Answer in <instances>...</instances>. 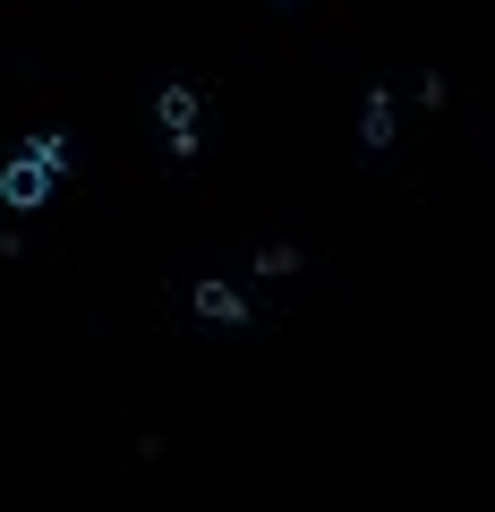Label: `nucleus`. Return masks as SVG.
I'll return each instance as SVG.
<instances>
[{
	"label": "nucleus",
	"instance_id": "nucleus-1",
	"mask_svg": "<svg viewBox=\"0 0 495 512\" xmlns=\"http://www.w3.org/2000/svg\"><path fill=\"white\" fill-rule=\"evenodd\" d=\"M154 128H163V146L180 154V163H197V146H205L197 137V86H163L154 94Z\"/></svg>",
	"mask_w": 495,
	"mask_h": 512
},
{
	"label": "nucleus",
	"instance_id": "nucleus-2",
	"mask_svg": "<svg viewBox=\"0 0 495 512\" xmlns=\"http://www.w3.org/2000/svg\"><path fill=\"white\" fill-rule=\"evenodd\" d=\"M52 180H60L52 163H35V154H18V163H0V205H9V214H43V197H52Z\"/></svg>",
	"mask_w": 495,
	"mask_h": 512
},
{
	"label": "nucleus",
	"instance_id": "nucleus-3",
	"mask_svg": "<svg viewBox=\"0 0 495 512\" xmlns=\"http://www.w3.org/2000/svg\"><path fill=\"white\" fill-rule=\"evenodd\" d=\"M188 308H197L205 325H248V291H239V282H214V274L188 291Z\"/></svg>",
	"mask_w": 495,
	"mask_h": 512
},
{
	"label": "nucleus",
	"instance_id": "nucleus-4",
	"mask_svg": "<svg viewBox=\"0 0 495 512\" xmlns=\"http://www.w3.org/2000/svg\"><path fill=\"white\" fill-rule=\"evenodd\" d=\"M359 146H367V154L393 146V86H367V103H359Z\"/></svg>",
	"mask_w": 495,
	"mask_h": 512
},
{
	"label": "nucleus",
	"instance_id": "nucleus-5",
	"mask_svg": "<svg viewBox=\"0 0 495 512\" xmlns=\"http://www.w3.org/2000/svg\"><path fill=\"white\" fill-rule=\"evenodd\" d=\"M26 154H35V163H52V171H69V137H60V128H43V137H26Z\"/></svg>",
	"mask_w": 495,
	"mask_h": 512
},
{
	"label": "nucleus",
	"instance_id": "nucleus-6",
	"mask_svg": "<svg viewBox=\"0 0 495 512\" xmlns=\"http://www.w3.org/2000/svg\"><path fill=\"white\" fill-rule=\"evenodd\" d=\"M257 274H265V282H282V274H299V248H291V239H274V248L257 256Z\"/></svg>",
	"mask_w": 495,
	"mask_h": 512
}]
</instances>
